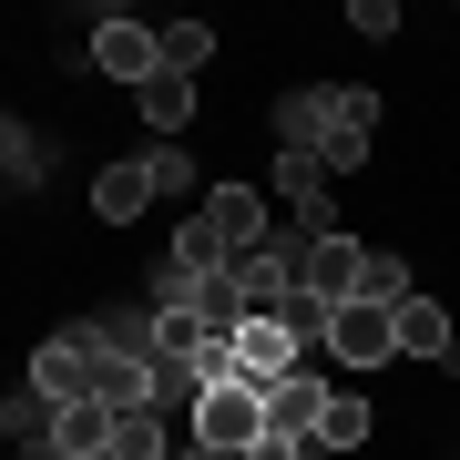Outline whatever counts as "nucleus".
Instances as JSON below:
<instances>
[{
  "label": "nucleus",
  "mask_w": 460,
  "mask_h": 460,
  "mask_svg": "<svg viewBox=\"0 0 460 460\" xmlns=\"http://www.w3.org/2000/svg\"><path fill=\"white\" fill-rule=\"evenodd\" d=\"M93 328H102V348H113V358H144V368H154V307H102Z\"/></svg>",
  "instance_id": "ddd939ff"
},
{
  "label": "nucleus",
  "mask_w": 460,
  "mask_h": 460,
  "mask_svg": "<svg viewBox=\"0 0 460 460\" xmlns=\"http://www.w3.org/2000/svg\"><path fill=\"white\" fill-rule=\"evenodd\" d=\"M266 123H277V154H328L338 123H378V93H358V83H307V93H287Z\"/></svg>",
  "instance_id": "f257e3e1"
},
{
  "label": "nucleus",
  "mask_w": 460,
  "mask_h": 460,
  "mask_svg": "<svg viewBox=\"0 0 460 460\" xmlns=\"http://www.w3.org/2000/svg\"><path fill=\"white\" fill-rule=\"evenodd\" d=\"M246 460H317V440H277V429H266V440H256Z\"/></svg>",
  "instance_id": "412c9836"
},
{
  "label": "nucleus",
  "mask_w": 460,
  "mask_h": 460,
  "mask_svg": "<svg viewBox=\"0 0 460 460\" xmlns=\"http://www.w3.org/2000/svg\"><path fill=\"white\" fill-rule=\"evenodd\" d=\"M93 378H102V328H93V317H83V328H51V338L31 348V389L62 399V410L93 399Z\"/></svg>",
  "instance_id": "7ed1b4c3"
},
{
  "label": "nucleus",
  "mask_w": 460,
  "mask_h": 460,
  "mask_svg": "<svg viewBox=\"0 0 460 460\" xmlns=\"http://www.w3.org/2000/svg\"><path fill=\"white\" fill-rule=\"evenodd\" d=\"M144 205H154V174L144 164H102L93 174V215H102V226H133Z\"/></svg>",
  "instance_id": "9b49d317"
},
{
  "label": "nucleus",
  "mask_w": 460,
  "mask_h": 460,
  "mask_svg": "<svg viewBox=\"0 0 460 460\" xmlns=\"http://www.w3.org/2000/svg\"><path fill=\"white\" fill-rule=\"evenodd\" d=\"M368 287V246H358V235H307V296H328V307H348V296H358Z\"/></svg>",
  "instance_id": "0eeeda50"
},
{
  "label": "nucleus",
  "mask_w": 460,
  "mask_h": 460,
  "mask_svg": "<svg viewBox=\"0 0 460 460\" xmlns=\"http://www.w3.org/2000/svg\"><path fill=\"white\" fill-rule=\"evenodd\" d=\"M368 440V399L358 389H328V420H317V450H358Z\"/></svg>",
  "instance_id": "2eb2a0df"
},
{
  "label": "nucleus",
  "mask_w": 460,
  "mask_h": 460,
  "mask_svg": "<svg viewBox=\"0 0 460 460\" xmlns=\"http://www.w3.org/2000/svg\"><path fill=\"white\" fill-rule=\"evenodd\" d=\"M184 429H195L205 450L246 460V450L266 440V389H256V378H226V389H205V399H195V420H184Z\"/></svg>",
  "instance_id": "f03ea898"
},
{
  "label": "nucleus",
  "mask_w": 460,
  "mask_h": 460,
  "mask_svg": "<svg viewBox=\"0 0 460 460\" xmlns=\"http://www.w3.org/2000/svg\"><path fill=\"white\" fill-rule=\"evenodd\" d=\"M144 123H154V144H184V123H195V83H184V72L144 83Z\"/></svg>",
  "instance_id": "f8f14e48"
},
{
  "label": "nucleus",
  "mask_w": 460,
  "mask_h": 460,
  "mask_svg": "<svg viewBox=\"0 0 460 460\" xmlns=\"http://www.w3.org/2000/svg\"><path fill=\"white\" fill-rule=\"evenodd\" d=\"M93 62H102V83H164V31L154 21H133V11H102L93 21Z\"/></svg>",
  "instance_id": "20e7f679"
},
{
  "label": "nucleus",
  "mask_w": 460,
  "mask_h": 460,
  "mask_svg": "<svg viewBox=\"0 0 460 460\" xmlns=\"http://www.w3.org/2000/svg\"><path fill=\"white\" fill-rule=\"evenodd\" d=\"M328 389H338V378H317V368L277 378V389H266V429H277V440H317V420H328Z\"/></svg>",
  "instance_id": "6e6552de"
},
{
  "label": "nucleus",
  "mask_w": 460,
  "mask_h": 460,
  "mask_svg": "<svg viewBox=\"0 0 460 460\" xmlns=\"http://www.w3.org/2000/svg\"><path fill=\"white\" fill-rule=\"evenodd\" d=\"M358 296H378V307H399V296H420V277H410V266H399L389 246H368V287Z\"/></svg>",
  "instance_id": "a211bd4d"
},
{
  "label": "nucleus",
  "mask_w": 460,
  "mask_h": 460,
  "mask_svg": "<svg viewBox=\"0 0 460 460\" xmlns=\"http://www.w3.org/2000/svg\"><path fill=\"white\" fill-rule=\"evenodd\" d=\"M205 62H215V31H205V21H164V72H184V83H195Z\"/></svg>",
  "instance_id": "dca6fc26"
},
{
  "label": "nucleus",
  "mask_w": 460,
  "mask_h": 460,
  "mask_svg": "<svg viewBox=\"0 0 460 460\" xmlns=\"http://www.w3.org/2000/svg\"><path fill=\"white\" fill-rule=\"evenodd\" d=\"M0 164H11V184H41V164H51V144L31 123H0Z\"/></svg>",
  "instance_id": "f3484780"
},
{
  "label": "nucleus",
  "mask_w": 460,
  "mask_h": 460,
  "mask_svg": "<svg viewBox=\"0 0 460 460\" xmlns=\"http://www.w3.org/2000/svg\"><path fill=\"white\" fill-rule=\"evenodd\" d=\"M348 31H358V41H399V0H358Z\"/></svg>",
  "instance_id": "aec40b11"
},
{
  "label": "nucleus",
  "mask_w": 460,
  "mask_h": 460,
  "mask_svg": "<svg viewBox=\"0 0 460 460\" xmlns=\"http://www.w3.org/2000/svg\"><path fill=\"white\" fill-rule=\"evenodd\" d=\"M195 215L226 235V256H256L266 235H277V226H266V184H205V205H195Z\"/></svg>",
  "instance_id": "423d86ee"
},
{
  "label": "nucleus",
  "mask_w": 460,
  "mask_h": 460,
  "mask_svg": "<svg viewBox=\"0 0 460 460\" xmlns=\"http://www.w3.org/2000/svg\"><path fill=\"white\" fill-rule=\"evenodd\" d=\"M51 460H113V410H102V399H72V410H62V440H51Z\"/></svg>",
  "instance_id": "9d476101"
},
{
  "label": "nucleus",
  "mask_w": 460,
  "mask_h": 460,
  "mask_svg": "<svg viewBox=\"0 0 460 460\" xmlns=\"http://www.w3.org/2000/svg\"><path fill=\"white\" fill-rule=\"evenodd\" d=\"M399 358H440V368L460 358V338H450V307H440L429 287H420V296H399Z\"/></svg>",
  "instance_id": "1a4fd4ad"
},
{
  "label": "nucleus",
  "mask_w": 460,
  "mask_h": 460,
  "mask_svg": "<svg viewBox=\"0 0 460 460\" xmlns=\"http://www.w3.org/2000/svg\"><path fill=\"white\" fill-rule=\"evenodd\" d=\"M133 164L154 174V195H184V205H205V184H195V154H184V144H154V154H133Z\"/></svg>",
  "instance_id": "4468645a"
},
{
  "label": "nucleus",
  "mask_w": 460,
  "mask_h": 460,
  "mask_svg": "<svg viewBox=\"0 0 460 460\" xmlns=\"http://www.w3.org/2000/svg\"><path fill=\"white\" fill-rule=\"evenodd\" d=\"M317 164H328V174L348 184V174L368 164V123H338V133H328V154H317Z\"/></svg>",
  "instance_id": "6ab92c4d"
},
{
  "label": "nucleus",
  "mask_w": 460,
  "mask_h": 460,
  "mask_svg": "<svg viewBox=\"0 0 460 460\" xmlns=\"http://www.w3.org/2000/svg\"><path fill=\"white\" fill-rule=\"evenodd\" d=\"M328 358H348V368L399 358V307H378V296H348V307H338V328H328Z\"/></svg>",
  "instance_id": "39448f33"
}]
</instances>
